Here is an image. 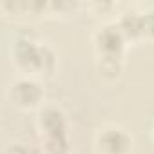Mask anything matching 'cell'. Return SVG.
<instances>
[{"mask_svg": "<svg viewBox=\"0 0 154 154\" xmlns=\"http://www.w3.org/2000/svg\"><path fill=\"white\" fill-rule=\"evenodd\" d=\"M38 129L42 138V147L47 154H67V120L58 107H44L38 114Z\"/></svg>", "mask_w": 154, "mask_h": 154, "instance_id": "1", "label": "cell"}, {"mask_svg": "<svg viewBox=\"0 0 154 154\" xmlns=\"http://www.w3.org/2000/svg\"><path fill=\"white\" fill-rule=\"evenodd\" d=\"M15 60L18 67L26 72L44 76L54 71V53L44 45L35 42L33 38H18L15 44Z\"/></svg>", "mask_w": 154, "mask_h": 154, "instance_id": "2", "label": "cell"}, {"mask_svg": "<svg viewBox=\"0 0 154 154\" xmlns=\"http://www.w3.org/2000/svg\"><path fill=\"white\" fill-rule=\"evenodd\" d=\"M127 38L123 36L118 24H107L100 27L94 35V49L98 54V60H114L123 62V49H125Z\"/></svg>", "mask_w": 154, "mask_h": 154, "instance_id": "3", "label": "cell"}, {"mask_svg": "<svg viewBox=\"0 0 154 154\" xmlns=\"http://www.w3.org/2000/svg\"><path fill=\"white\" fill-rule=\"evenodd\" d=\"M94 149L98 154H131L132 138L122 127H103L96 134Z\"/></svg>", "mask_w": 154, "mask_h": 154, "instance_id": "4", "label": "cell"}, {"mask_svg": "<svg viewBox=\"0 0 154 154\" xmlns=\"http://www.w3.org/2000/svg\"><path fill=\"white\" fill-rule=\"evenodd\" d=\"M44 100L42 85L33 78H22L13 85V102L20 109H35Z\"/></svg>", "mask_w": 154, "mask_h": 154, "instance_id": "5", "label": "cell"}, {"mask_svg": "<svg viewBox=\"0 0 154 154\" xmlns=\"http://www.w3.org/2000/svg\"><path fill=\"white\" fill-rule=\"evenodd\" d=\"M141 17V35L143 38H154V11L140 13Z\"/></svg>", "mask_w": 154, "mask_h": 154, "instance_id": "6", "label": "cell"}, {"mask_svg": "<svg viewBox=\"0 0 154 154\" xmlns=\"http://www.w3.org/2000/svg\"><path fill=\"white\" fill-rule=\"evenodd\" d=\"M4 154H29V152L22 143H11L4 149Z\"/></svg>", "mask_w": 154, "mask_h": 154, "instance_id": "7", "label": "cell"}, {"mask_svg": "<svg viewBox=\"0 0 154 154\" xmlns=\"http://www.w3.org/2000/svg\"><path fill=\"white\" fill-rule=\"evenodd\" d=\"M152 138H154V129H152Z\"/></svg>", "mask_w": 154, "mask_h": 154, "instance_id": "8", "label": "cell"}]
</instances>
